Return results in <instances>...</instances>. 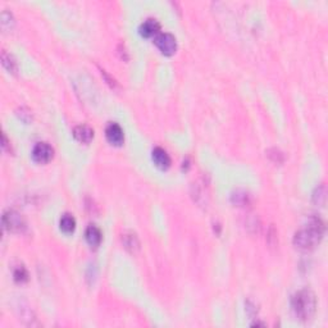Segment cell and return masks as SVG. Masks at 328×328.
Instances as JSON below:
<instances>
[{"mask_svg": "<svg viewBox=\"0 0 328 328\" xmlns=\"http://www.w3.org/2000/svg\"><path fill=\"white\" fill-rule=\"evenodd\" d=\"M161 30V25L159 22L155 18H148L146 21H144L141 25H140V35L144 37H152L154 35H157Z\"/></svg>", "mask_w": 328, "mask_h": 328, "instance_id": "9c48e42d", "label": "cell"}, {"mask_svg": "<svg viewBox=\"0 0 328 328\" xmlns=\"http://www.w3.org/2000/svg\"><path fill=\"white\" fill-rule=\"evenodd\" d=\"M59 226L64 233H72L76 228V219L72 214L65 213L63 214L62 218H60V222H59Z\"/></svg>", "mask_w": 328, "mask_h": 328, "instance_id": "7c38bea8", "label": "cell"}, {"mask_svg": "<svg viewBox=\"0 0 328 328\" xmlns=\"http://www.w3.org/2000/svg\"><path fill=\"white\" fill-rule=\"evenodd\" d=\"M74 139L82 144H89L94 139V130L90 126L86 124H80L73 128Z\"/></svg>", "mask_w": 328, "mask_h": 328, "instance_id": "ba28073f", "label": "cell"}, {"mask_svg": "<svg viewBox=\"0 0 328 328\" xmlns=\"http://www.w3.org/2000/svg\"><path fill=\"white\" fill-rule=\"evenodd\" d=\"M54 155L53 148L48 143H37L32 149V159L36 163L45 164L52 161Z\"/></svg>", "mask_w": 328, "mask_h": 328, "instance_id": "5b68a950", "label": "cell"}, {"mask_svg": "<svg viewBox=\"0 0 328 328\" xmlns=\"http://www.w3.org/2000/svg\"><path fill=\"white\" fill-rule=\"evenodd\" d=\"M106 136L107 140H108L109 143L111 145H122L124 141V133L122 127L118 123H114V122H111L107 126L106 128Z\"/></svg>", "mask_w": 328, "mask_h": 328, "instance_id": "8992f818", "label": "cell"}, {"mask_svg": "<svg viewBox=\"0 0 328 328\" xmlns=\"http://www.w3.org/2000/svg\"><path fill=\"white\" fill-rule=\"evenodd\" d=\"M325 235V223L319 217H312L304 228L294 235V245L300 250H313Z\"/></svg>", "mask_w": 328, "mask_h": 328, "instance_id": "6da1fadb", "label": "cell"}, {"mask_svg": "<svg viewBox=\"0 0 328 328\" xmlns=\"http://www.w3.org/2000/svg\"><path fill=\"white\" fill-rule=\"evenodd\" d=\"M1 63H3L4 68L6 71H9L10 73H17L18 71V65H17L16 59L13 58L12 54L6 53V50L1 52Z\"/></svg>", "mask_w": 328, "mask_h": 328, "instance_id": "4fadbf2b", "label": "cell"}, {"mask_svg": "<svg viewBox=\"0 0 328 328\" xmlns=\"http://www.w3.org/2000/svg\"><path fill=\"white\" fill-rule=\"evenodd\" d=\"M3 226L9 232H23L26 229V220L16 211H5L3 214Z\"/></svg>", "mask_w": 328, "mask_h": 328, "instance_id": "3957f363", "label": "cell"}, {"mask_svg": "<svg viewBox=\"0 0 328 328\" xmlns=\"http://www.w3.org/2000/svg\"><path fill=\"white\" fill-rule=\"evenodd\" d=\"M13 277H14V281L18 282V283H25L28 281V273L23 266H18L13 272Z\"/></svg>", "mask_w": 328, "mask_h": 328, "instance_id": "2e32d148", "label": "cell"}, {"mask_svg": "<svg viewBox=\"0 0 328 328\" xmlns=\"http://www.w3.org/2000/svg\"><path fill=\"white\" fill-rule=\"evenodd\" d=\"M155 45L164 55H173L177 50L176 37L169 32H162L155 37Z\"/></svg>", "mask_w": 328, "mask_h": 328, "instance_id": "277c9868", "label": "cell"}, {"mask_svg": "<svg viewBox=\"0 0 328 328\" xmlns=\"http://www.w3.org/2000/svg\"><path fill=\"white\" fill-rule=\"evenodd\" d=\"M291 310L294 316L303 322H308L314 317L317 310V297L314 292L304 288L291 297Z\"/></svg>", "mask_w": 328, "mask_h": 328, "instance_id": "7a4b0ae2", "label": "cell"}, {"mask_svg": "<svg viewBox=\"0 0 328 328\" xmlns=\"http://www.w3.org/2000/svg\"><path fill=\"white\" fill-rule=\"evenodd\" d=\"M231 201L236 207H249L251 204V195L245 190H236L231 195Z\"/></svg>", "mask_w": 328, "mask_h": 328, "instance_id": "8fae6325", "label": "cell"}, {"mask_svg": "<svg viewBox=\"0 0 328 328\" xmlns=\"http://www.w3.org/2000/svg\"><path fill=\"white\" fill-rule=\"evenodd\" d=\"M85 237H86V241L89 242L90 246L98 248L103 240V233L102 231H100L99 227H96L95 224H90V226L86 228Z\"/></svg>", "mask_w": 328, "mask_h": 328, "instance_id": "30bf717a", "label": "cell"}, {"mask_svg": "<svg viewBox=\"0 0 328 328\" xmlns=\"http://www.w3.org/2000/svg\"><path fill=\"white\" fill-rule=\"evenodd\" d=\"M153 162L161 169H167L170 167V157L163 148H155L152 153Z\"/></svg>", "mask_w": 328, "mask_h": 328, "instance_id": "52a82bcc", "label": "cell"}, {"mask_svg": "<svg viewBox=\"0 0 328 328\" xmlns=\"http://www.w3.org/2000/svg\"><path fill=\"white\" fill-rule=\"evenodd\" d=\"M327 191H326V186L323 185H319L317 186L316 190H314V192H313V201L316 203L317 205H321V207H323V205L326 204V199H327Z\"/></svg>", "mask_w": 328, "mask_h": 328, "instance_id": "9a60e30c", "label": "cell"}, {"mask_svg": "<svg viewBox=\"0 0 328 328\" xmlns=\"http://www.w3.org/2000/svg\"><path fill=\"white\" fill-rule=\"evenodd\" d=\"M21 111H22V114H18V115L22 118V119H23V121L28 122L30 119H31V113H30V111L25 110V108H21Z\"/></svg>", "mask_w": 328, "mask_h": 328, "instance_id": "ac0fdd59", "label": "cell"}, {"mask_svg": "<svg viewBox=\"0 0 328 328\" xmlns=\"http://www.w3.org/2000/svg\"><path fill=\"white\" fill-rule=\"evenodd\" d=\"M122 241H123L124 248L127 249V250L132 251V253L140 248L139 238H137V236L135 235V233H124V235L122 236Z\"/></svg>", "mask_w": 328, "mask_h": 328, "instance_id": "5bb4252c", "label": "cell"}, {"mask_svg": "<svg viewBox=\"0 0 328 328\" xmlns=\"http://www.w3.org/2000/svg\"><path fill=\"white\" fill-rule=\"evenodd\" d=\"M13 25H14V19H13L12 13L4 10L1 13V26H3V28H10Z\"/></svg>", "mask_w": 328, "mask_h": 328, "instance_id": "e0dca14e", "label": "cell"}]
</instances>
